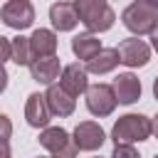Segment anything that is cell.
<instances>
[{
    "mask_svg": "<svg viewBox=\"0 0 158 158\" xmlns=\"http://www.w3.org/2000/svg\"><path fill=\"white\" fill-rule=\"evenodd\" d=\"M10 54H12V47H10V40L0 35V64H5V62L10 59Z\"/></svg>",
    "mask_w": 158,
    "mask_h": 158,
    "instance_id": "obj_21",
    "label": "cell"
},
{
    "mask_svg": "<svg viewBox=\"0 0 158 158\" xmlns=\"http://www.w3.org/2000/svg\"><path fill=\"white\" fill-rule=\"evenodd\" d=\"M153 158H158V156H153Z\"/></svg>",
    "mask_w": 158,
    "mask_h": 158,
    "instance_id": "obj_30",
    "label": "cell"
},
{
    "mask_svg": "<svg viewBox=\"0 0 158 158\" xmlns=\"http://www.w3.org/2000/svg\"><path fill=\"white\" fill-rule=\"evenodd\" d=\"M94 158H101V156H94Z\"/></svg>",
    "mask_w": 158,
    "mask_h": 158,
    "instance_id": "obj_29",
    "label": "cell"
},
{
    "mask_svg": "<svg viewBox=\"0 0 158 158\" xmlns=\"http://www.w3.org/2000/svg\"><path fill=\"white\" fill-rule=\"evenodd\" d=\"M99 49H101V40H96L94 32H81V35L72 37V52L77 54V59L89 62Z\"/></svg>",
    "mask_w": 158,
    "mask_h": 158,
    "instance_id": "obj_17",
    "label": "cell"
},
{
    "mask_svg": "<svg viewBox=\"0 0 158 158\" xmlns=\"http://www.w3.org/2000/svg\"><path fill=\"white\" fill-rule=\"evenodd\" d=\"M30 49H32V59H40V57H49L57 52V35L52 30H35L30 35Z\"/></svg>",
    "mask_w": 158,
    "mask_h": 158,
    "instance_id": "obj_15",
    "label": "cell"
},
{
    "mask_svg": "<svg viewBox=\"0 0 158 158\" xmlns=\"http://www.w3.org/2000/svg\"><path fill=\"white\" fill-rule=\"evenodd\" d=\"M86 74H89V72H86V67H81L79 62L67 64V67H62V72H59V86H62L67 94L79 96V94H84V91H86V86H89Z\"/></svg>",
    "mask_w": 158,
    "mask_h": 158,
    "instance_id": "obj_9",
    "label": "cell"
},
{
    "mask_svg": "<svg viewBox=\"0 0 158 158\" xmlns=\"http://www.w3.org/2000/svg\"><path fill=\"white\" fill-rule=\"evenodd\" d=\"M10 136H12V121L5 114H0V141H7Z\"/></svg>",
    "mask_w": 158,
    "mask_h": 158,
    "instance_id": "obj_20",
    "label": "cell"
},
{
    "mask_svg": "<svg viewBox=\"0 0 158 158\" xmlns=\"http://www.w3.org/2000/svg\"><path fill=\"white\" fill-rule=\"evenodd\" d=\"M40 158H44V156H40ZM52 158H57V156H52Z\"/></svg>",
    "mask_w": 158,
    "mask_h": 158,
    "instance_id": "obj_28",
    "label": "cell"
},
{
    "mask_svg": "<svg viewBox=\"0 0 158 158\" xmlns=\"http://www.w3.org/2000/svg\"><path fill=\"white\" fill-rule=\"evenodd\" d=\"M151 44H153V49L158 52V30H156V32H151Z\"/></svg>",
    "mask_w": 158,
    "mask_h": 158,
    "instance_id": "obj_25",
    "label": "cell"
},
{
    "mask_svg": "<svg viewBox=\"0 0 158 158\" xmlns=\"http://www.w3.org/2000/svg\"><path fill=\"white\" fill-rule=\"evenodd\" d=\"M0 158H10V143L0 141Z\"/></svg>",
    "mask_w": 158,
    "mask_h": 158,
    "instance_id": "obj_23",
    "label": "cell"
},
{
    "mask_svg": "<svg viewBox=\"0 0 158 158\" xmlns=\"http://www.w3.org/2000/svg\"><path fill=\"white\" fill-rule=\"evenodd\" d=\"M25 118H27V123H30L32 128H44V126L49 123L52 111H49V106H47L44 94L35 91V94L27 96V104H25Z\"/></svg>",
    "mask_w": 158,
    "mask_h": 158,
    "instance_id": "obj_12",
    "label": "cell"
},
{
    "mask_svg": "<svg viewBox=\"0 0 158 158\" xmlns=\"http://www.w3.org/2000/svg\"><path fill=\"white\" fill-rule=\"evenodd\" d=\"M44 99H47V106L54 116H72L74 109H77V99L72 94H67L59 84H49Z\"/></svg>",
    "mask_w": 158,
    "mask_h": 158,
    "instance_id": "obj_13",
    "label": "cell"
},
{
    "mask_svg": "<svg viewBox=\"0 0 158 158\" xmlns=\"http://www.w3.org/2000/svg\"><path fill=\"white\" fill-rule=\"evenodd\" d=\"M40 146H44L57 158H77V146L62 126H44L40 133Z\"/></svg>",
    "mask_w": 158,
    "mask_h": 158,
    "instance_id": "obj_4",
    "label": "cell"
},
{
    "mask_svg": "<svg viewBox=\"0 0 158 158\" xmlns=\"http://www.w3.org/2000/svg\"><path fill=\"white\" fill-rule=\"evenodd\" d=\"M74 10L79 22L89 32H106L116 22V12L109 7L106 0H74Z\"/></svg>",
    "mask_w": 158,
    "mask_h": 158,
    "instance_id": "obj_1",
    "label": "cell"
},
{
    "mask_svg": "<svg viewBox=\"0 0 158 158\" xmlns=\"http://www.w3.org/2000/svg\"><path fill=\"white\" fill-rule=\"evenodd\" d=\"M153 96H156V101H158V77H156V81H153Z\"/></svg>",
    "mask_w": 158,
    "mask_h": 158,
    "instance_id": "obj_26",
    "label": "cell"
},
{
    "mask_svg": "<svg viewBox=\"0 0 158 158\" xmlns=\"http://www.w3.org/2000/svg\"><path fill=\"white\" fill-rule=\"evenodd\" d=\"M121 22L133 35H151L158 30V10L146 0H133L121 12Z\"/></svg>",
    "mask_w": 158,
    "mask_h": 158,
    "instance_id": "obj_3",
    "label": "cell"
},
{
    "mask_svg": "<svg viewBox=\"0 0 158 158\" xmlns=\"http://www.w3.org/2000/svg\"><path fill=\"white\" fill-rule=\"evenodd\" d=\"M151 128H153V136L158 138V114H156V116L151 118Z\"/></svg>",
    "mask_w": 158,
    "mask_h": 158,
    "instance_id": "obj_24",
    "label": "cell"
},
{
    "mask_svg": "<svg viewBox=\"0 0 158 158\" xmlns=\"http://www.w3.org/2000/svg\"><path fill=\"white\" fill-rule=\"evenodd\" d=\"M5 86H7V72H5V67L0 64V94L5 91Z\"/></svg>",
    "mask_w": 158,
    "mask_h": 158,
    "instance_id": "obj_22",
    "label": "cell"
},
{
    "mask_svg": "<svg viewBox=\"0 0 158 158\" xmlns=\"http://www.w3.org/2000/svg\"><path fill=\"white\" fill-rule=\"evenodd\" d=\"M72 141H74L77 151H96V148L104 146L106 133L96 121H81V123H77V128L72 133Z\"/></svg>",
    "mask_w": 158,
    "mask_h": 158,
    "instance_id": "obj_8",
    "label": "cell"
},
{
    "mask_svg": "<svg viewBox=\"0 0 158 158\" xmlns=\"http://www.w3.org/2000/svg\"><path fill=\"white\" fill-rule=\"evenodd\" d=\"M111 158H141V156H138V151L131 143H114Z\"/></svg>",
    "mask_w": 158,
    "mask_h": 158,
    "instance_id": "obj_19",
    "label": "cell"
},
{
    "mask_svg": "<svg viewBox=\"0 0 158 158\" xmlns=\"http://www.w3.org/2000/svg\"><path fill=\"white\" fill-rule=\"evenodd\" d=\"M49 20H52V27L59 30V32L74 30L77 22H79L77 10H74V2H54L49 7Z\"/></svg>",
    "mask_w": 158,
    "mask_h": 158,
    "instance_id": "obj_14",
    "label": "cell"
},
{
    "mask_svg": "<svg viewBox=\"0 0 158 158\" xmlns=\"http://www.w3.org/2000/svg\"><path fill=\"white\" fill-rule=\"evenodd\" d=\"M116 64H118L116 47H101V49L86 62V72H91V74H106V72H111Z\"/></svg>",
    "mask_w": 158,
    "mask_h": 158,
    "instance_id": "obj_16",
    "label": "cell"
},
{
    "mask_svg": "<svg viewBox=\"0 0 158 158\" xmlns=\"http://www.w3.org/2000/svg\"><path fill=\"white\" fill-rule=\"evenodd\" d=\"M111 89H114V96H116L118 104H126L128 106V104H136L141 99V79L136 74H131V72L118 74L114 79Z\"/></svg>",
    "mask_w": 158,
    "mask_h": 158,
    "instance_id": "obj_10",
    "label": "cell"
},
{
    "mask_svg": "<svg viewBox=\"0 0 158 158\" xmlns=\"http://www.w3.org/2000/svg\"><path fill=\"white\" fill-rule=\"evenodd\" d=\"M10 47H12V54H10V59H12L17 67H30V62H32L30 37H22V35H17V37H12V40H10Z\"/></svg>",
    "mask_w": 158,
    "mask_h": 158,
    "instance_id": "obj_18",
    "label": "cell"
},
{
    "mask_svg": "<svg viewBox=\"0 0 158 158\" xmlns=\"http://www.w3.org/2000/svg\"><path fill=\"white\" fill-rule=\"evenodd\" d=\"M146 2H148V5H153V7L158 10V0H146Z\"/></svg>",
    "mask_w": 158,
    "mask_h": 158,
    "instance_id": "obj_27",
    "label": "cell"
},
{
    "mask_svg": "<svg viewBox=\"0 0 158 158\" xmlns=\"http://www.w3.org/2000/svg\"><path fill=\"white\" fill-rule=\"evenodd\" d=\"M0 17H2V22L7 27H12V30L20 32V30L32 27V22H35V7H32L30 0H7L2 5V10H0Z\"/></svg>",
    "mask_w": 158,
    "mask_h": 158,
    "instance_id": "obj_5",
    "label": "cell"
},
{
    "mask_svg": "<svg viewBox=\"0 0 158 158\" xmlns=\"http://www.w3.org/2000/svg\"><path fill=\"white\" fill-rule=\"evenodd\" d=\"M59 72H62V64H59V57L57 54H49V57H40V59H32L30 62V74L37 84H54V79H59Z\"/></svg>",
    "mask_w": 158,
    "mask_h": 158,
    "instance_id": "obj_11",
    "label": "cell"
},
{
    "mask_svg": "<svg viewBox=\"0 0 158 158\" xmlns=\"http://www.w3.org/2000/svg\"><path fill=\"white\" fill-rule=\"evenodd\" d=\"M86 109L94 114V116H109V114H114V109H116V96H114V89L109 86V84H91V86H86Z\"/></svg>",
    "mask_w": 158,
    "mask_h": 158,
    "instance_id": "obj_6",
    "label": "cell"
},
{
    "mask_svg": "<svg viewBox=\"0 0 158 158\" xmlns=\"http://www.w3.org/2000/svg\"><path fill=\"white\" fill-rule=\"evenodd\" d=\"M116 54H118V62L126 67H146L151 59V47L138 37H128L118 42Z\"/></svg>",
    "mask_w": 158,
    "mask_h": 158,
    "instance_id": "obj_7",
    "label": "cell"
},
{
    "mask_svg": "<svg viewBox=\"0 0 158 158\" xmlns=\"http://www.w3.org/2000/svg\"><path fill=\"white\" fill-rule=\"evenodd\" d=\"M151 136H153L151 118L143 114H123V116H118V121L111 128L114 143H136V141H146Z\"/></svg>",
    "mask_w": 158,
    "mask_h": 158,
    "instance_id": "obj_2",
    "label": "cell"
}]
</instances>
